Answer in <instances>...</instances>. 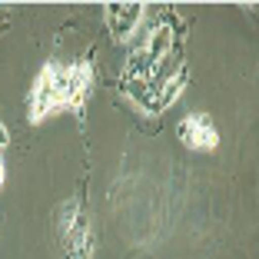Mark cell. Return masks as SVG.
<instances>
[{
	"mask_svg": "<svg viewBox=\"0 0 259 259\" xmlns=\"http://www.w3.org/2000/svg\"><path fill=\"white\" fill-rule=\"evenodd\" d=\"M60 243L67 259L93 256V220L83 209V199H70L60 209Z\"/></svg>",
	"mask_w": 259,
	"mask_h": 259,
	"instance_id": "1",
	"label": "cell"
},
{
	"mask_svg": "<svg viewBox=\"0 0 259 259\" xmlns=\"http://www.w3.org/2000/svg\"><path fill=\"white\" fill-rule=\"evenodd\" d=\"M54 110H63V67L60 63H47L30 90V120L40 123Z\"/></svg>",
	"mask_w": 259,
	"mask_h": 259,
	"instance_id": "2",
	"label": "cell"
},
{
	"mask_svg": "<svg viewBox=\"0 0 259 259\" xmlns=\"http://www.w3.org/2000/svg\"><path fill=\"white\" fill-rule=\"evenodd\" d=\"M93 90V67L87 60H76L63 67V110H73L76 116L83 113L87 97Z\"/></svg>",
	"mask_w": 259,
	"mask_h": 259,
	"instance_id": "3",
	"label": "cell"
},
{
	"mask_svg": "<svg viewBox=\"0 0 259 259\" xmlns=\"http://www.w3.org/2000/svg\"><path fill=\"white\" fill-rule=\"evenodd\" d=\"M176 133H180V140L190 150H216L220 146V130H216V123L206 113H193L186 120H180Z\"/></svg>",
	"mask_w": 259,
	"mask_h": 259,
	"instance_id": "4",
	"label": "cell"
},
{
	"mask_svg": "<svg viewBox=\"0 0 259 259\" xmlns=\"http://www.w3.org/2000/svg\"><path fill=\"white\" fill-rule=\"evenodd\" d=\"M107 23L116 40H130L143 23V4H110L107 7Z\"/></svg>",
	"mask_w": 259,
	"mask_h": 259,
	"instance_id": "5",
	"label": "cell"
},
{
	"mask_svg": "<svg viewBox=\"0 0 259 259\" xmlns=\"http://www.w3.org/2000/svg\"><path fill=\"white\" fill-rule=\"evenodd\" d=\"M4 180H7V166H4V153H0V186H4Z\"/></svg>",
	"mask_w": 259,
	"mask_h": 259,
	"instance_id": "6",
	"label": "cell"
}]
</instances>
